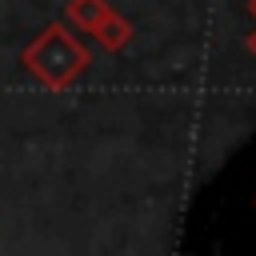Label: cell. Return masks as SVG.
I'll use <instances>...</instances> for the list:
<instances>
[{"instance_id":"obj_1","label":"cell","mask_w":256,"mask_h":256,"mask_svg":"<svg viewBox=\"0 0 256 256\" xmlns=\"http://www.w3.org/2000/svg\"><path fill=\"white\" fill-rule=\"evenodd\" d=\"M252 48H256V40H252Z\"/></svg>"}]
</instances>
